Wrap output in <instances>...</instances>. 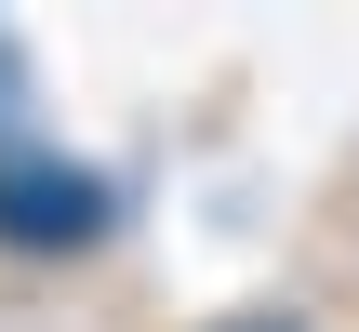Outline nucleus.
<instances>
[{
    "mask_svg": "<svg viewBox=\"0 0 359 332\" xmlns=\"http://www.w3.org/2000/svg\"><path fill=\"white\" fill-rule=\"evenodd\" d=\"M13 120H27V80H13V53H0V146H13Z\"/></svg>",
    "mask_w": 359,
    "mask_h": 332,
    "instance_id": "2",
    "label": "nucleus"
},
{
    "mask_svg": "<svg viewBox=\"0 0 359 332\" xmlns=\"http://www.w3.org/2000/svg\"><path fill=\"white\" fill-rule=\"evenodd\" d=\"M226 332H306V319H226Z\"/></svg>",
    "mask_w": 359,
    "mask_h": 332,
    "instance_id": "3",
    "label": "nucleus"
},
{
    "mask_svg": "<svg viewBox=\"0 0 359 332\" xmlns=\"http://www.w3.org/2000/svg\"><path fill=\"white\" fill-rule=\"evenodd\" d=\"M107 226V186L80 173V160H53V146H0V240H27V253H80Z\"/></svg>",
    "mask_w": 359,
    "mask_h": 332,
    "instance_id": "1",
    "label": "nucleus"
}]
</instances>
